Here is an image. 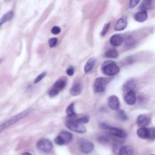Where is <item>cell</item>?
Wrapping results in <instances>:
<instances>
[{
	"label": "cell",
	"mask_w": 155,
	"mask_h": 155,
	"mask_svg": "<svg viewBox=\"0 0 155 155\" xmlns=\"http://www.w3.org/2000/svg\"><path fill=\"white\" fill-rule=\"evenodd\" d=\"M29 113H30V110H28L24 111L13 116L8 120H6L5 122H4L2 124H1L0 125V133L2 131H3L4 130H5L6 128L10 127V126L15 124L19 120L27 117L28 115L29 114Z\"/></svg>",
	"instance_id": "1"
},
{
	"label": "cell",
	"mask_w": 155,
	"mask_h": 155,
	"mask_svg": "<svg viewBox=\"0 0 155 155\" xmlns=\"http://www.w3.org/2000/svg\"><path fill=\"white\" fill-rule=\"evenodd\" d=\"M22 155H32L31 154H30V153H27V152H26V153H24Z\"/></svg>",
	"instance_id": "38"
},
{
	"label": "cell",
	"mask_w": 155,
	"mask_h": 155,
	"mask_svg": "<svg viewBox=\"0 0 155 155\" xmlns=\"http://www.w3.org/2000/svg\"><path fill=\"white\" fill-rule=\"evenodd\" d=\"M137 136L141 139H148V128L142 127L137 130Z\"/></svg>",
	"instance_id": "20"
},
{
	"label": "cell",
	"mask_w": 155,
	"mask_h": 155,
	"mask_svg": "<svg viewBox=\"0 0 155 155\" xmlns=\"http://www.w3.org/2000/svg\"><path fill=\"white\" fill-rule=\"evenodd\" d=\"M148 139L151 140L155 139V127L148 128Z\"/></svg>",
	"instance_id": "25"
},
{
	"label": "cell",
	"mask_w": 155,
	"mask_h": 155,
	"mask_svg": "<svg viewBox=\"0 0 155 155\" xmlns=\"http://www.w3.org/2000/svg\"><path fill=\"white\" fill-rule=\"evenodd\" d=\"M108 105L112 110H117L120 107V102L117 96L115 95L111 96L108 100Z\"/></svg>",
	"instance_id": "7"
},
{
	"label": "cell",
	"mask_w": 155,
	"mask_h": 155,
	"mask_svg": "<svg viewBox=\"0 0 155 155\" xmlns=\"http://www.w3.org/2000/svg\"><path fill=\"white\" fill-rule=\"evenodd\" d=\"M124 41L123 37L119 34H114L112 35L110 39V44L113 46H119Z\"/></svg>",
	"instance_id": "11"
},
{
	"label": "cell",
	"mask_w": 155,
	"mask_h": 155,
	"mask_svg": "<svg viewBox=\"0 0 155 155\" xmlns=\"http://www.w3.org/2000/svg\"><path fill=\"white\" fill-rule=\"evenodd\" d=\"M109 130L111 134L113 135L114 136L120 137V138L125 137L127 136V133L122 129L116 128V127H110Z\"/></svg>",
	"instance_id": "10"
},
{
	"label": "cell",
	"mask_w": 155,
	"mask_h": 155,
	"mask_svg": "<svg viewBox=\"0 0 155 155\" xmlns=\"http://www.w3.org/2000/svg\"><path fill=\"white\" fill-rule=\"evenodd\" d=\"M136 86V82L133 79H130L124 85V90H125L126 92L130 91H133V89Z\"/></svg>",
	"instance_id": "17"
},
{
	"label": "cell",
	"mask_w": 155,
	"mask_h": 155,
	"mask_svg": "<svg viewBox=\"0 0 155 155\" xmlns=\"http://www.w3.org/2000/svg\"><path fill=\"white\" fill-rule=\"evenodd\" d=\"M117 117L121 120H126L128 119V117H127V114H125V113L123 110L119 111V112L117 113Z\"/></svg>",
	"instance_id": "26"
},
{
	"label": "cell",
	"mask_w": 155,
	"mask_h": 155,
	"mask_svg": "<svg viewBox=\"0 0 155 155\" xmlns=\"http://www.w3.org/2000/svg\"><path fill=\"white\" fill-rule=\"evenodd\" d=\"M107 81L105 78L99 77L96 78L94 82L93 88L96 93H101L105 91Z\"/></svg>",
	"instance_id": "5"
},
{
	"label": "cell",
	"mask_w": 155,
	"mask_h": 155,
	"mask_svg": "<svg viewBox=\"0 0 155 155\" xmlns=\"http://www.w3.org/2000/svg\"><path fill=\"white\" fill-rule=\"evenodd\" d=\"M100 127H101V128H102V129H108V130H109L110 128V126H108V125H107L106 124H104V123L101 124Z\"/></svg>",
	"instance_id": "37"
},
{
	"label": "cell",
	"mask_w": 155,
	"mask_h": 155,
	"mask_svg": "<svg viewBox=\"0 0 155 155\" xmlns=\"http://www.w3.org/2000/svg\"><path fill=\"white\" fill-rule=\"evenodd\" d=\"M127 25V20L125 18H120L114 25V29L117 31H121L124 30Z\"/></svg>",
	"instance_id": "13"
},
{
	"label": "cell",
	"mask_w": 155,
	"mask_h": 155,
	"mask_svg": "<svg viewBox=\"0 0 155 155\" xmlns=\"http://www.w3.org/2000/svg\"><path fill=\"white\" fill-rule=\"evenodd\" d=\"M96 62V59L94 58H90L86 63L85 67H84V71L85 73H87L89 71H90L92 68H93L94 64Z\"/></svg>",
	"instance_id": "19"
},
{
	"label": "cell",
	"mask_w": 155,
	"mask_h": 155,
	"mask_svg": "<svg viewBox=\"0 0 155 155\" xmlns=\"http://www.w3.org/2000/svg\"><path fill=\"white\" fill-rule=\"evenodd\" d=\"M1 61H2V60L0 59V64H1Z\"/></svg>",
	"instance_id": "39"
},
{
	"label": "cell",
	"mask_w": 155,
	"mask_h": 155,
	"mask_svg": "<svg viewBox=\"0 0 155 155\" xmlns=\"http://www.w3.org/2000/svg\"><path fill=\"white\" fill-rule=\"evenodd\" d=\"M150 122V119L148 117L144 114L139 115L136 119V124L140 127H146Z\"/></svg>",
	"instance_id": "9"
},
{
	"label": "cell",
	"mask_w": 155,
	"mask_h": 155,
	"mask_svg": "<svg viewBox=\"0 0 155 155\" xmlns=\"http://www.w3.org/2000/svg\"><path fill=\"white\" fill-rule=\"evenodd\" d=\"M118 51L116 49H110L105 53V56L110 58H116L118 56Z\"/></svg>",
	"instance_id": "23"
},
{
	"label": "cell",
	"mask_w": 155,
	"mask_h": 155,
	"mask_svg": "<svg viewBox=\"0 0 155 155\" xmlns=\"http://www.w3.org/2000/svg\"><path fill=\"white\" fill-rule=\"evenodd\" d=\"M98 142L101 143H106L109 142V139L105 136H101L98 137Z\"/></svg>",
	"instance_id": "29"
},
{
	"label": "cell",
	"mask_w": 155,
	"mask_h": 155,
	"mask_svg": "<svg viewBox=\"0 0 155 155\" xmlns=\"http://www.w3.org/2000/svg\"><path fill=\"white\" fill-rule=\"evenodd\" d=\"M81 151L85 154H88L91 153L94 149V145L90 142H83L80 147Z\"/></svg>",
	"instance_id": "12"
},
{
	"label": "cell",
	"mask_w": 155,
	"mask_h": 155,
	"mask_svg": "<svg viewBox=\"0 0 155 155\" xmlns=\"http://www.w3.org/2000/svg\"><path fill=\"white\" fill-rule=\"evenodd\" d=\"M119 155H133V148L128 145L122 146L120 148L119 151Z\"/></svg>",
	"instance_id": "16"
},
{
	"label": "cell",
	"mask_w": 155,
	"mask_h": 155,
	"mask_svg": "<svg viewBox=\"0 0 155 155\" xmlns=\"http://www.w3.org/2000/svg\"><path fill=\"white\" fill-rule=\"evenodd\" d=\"M66 113L68 116H69L71 118H74L76 117V114L75 113L74 110V104L71 103L70 104L66 110Z\"/></svg>",
	"instance_id": "22"
},
{
	"label": "cell",
	"mask_w": 155,
	"mask_h": 155,
	"mask_svg": "<svg viewBox=\"0 0 155 155\" xmlns=\"http://www.w3.org/2000/svg\"><path fill=\"white\" fill-rule=\"evenodd\" d=\"M66 85V81L64 80V79H60L59 80H58L53 85V87L55 89L58 90L59 91L61 90H62L65 86Z\"/></svg>",
	"instance_id": "21"
},
{
	"label": "cell",
	"mask_w": 155,
	"mask_h": 155,
	"mask_svg": "<svg viewBox=\"0 0 155 155\" xmlns=\"http://www.w3.org/2000/svg\"><path fill=\"white\" fill-rule=\"evenodd\" d=\"M102 71L104 74L107 76H115L119 73L120 68L114 62L107 61L103 63Z\"/></svg>",
	"instance_id": "2"
},
{
	"label": "cell",
	"mask_w": 155,
	"mask_h": 155,
	"mask_svg": "<svg viewBox=\"0 0 155 155\" xmlns=\"http://www.w3.org/2000/svg\"><path fill=\"white\" fill-rule=\"evenodd\" d=\"M57 42H58V39L57 38H50L48 41V44H49V46L50 47H54L56 44H57Z\"/></svg>",
	"instance_id": "31"
},
{
	"label": "cell",
	"mask_w": 155,
	"mask_h": 155,
	"mask_svg": "<svg viewBox=\"0 0 155 155\" xmlns=\"http://www.w3.org/2000/svg\"><path fill=\"white\" fill-rule=\"evenodd\" d=\"M124 100L125 102L130 105H134L136 102V96L134 91H130L126 92L124 96Z\"/></svg>",
	"instance_id": "8"
},
{
	"label": "cell",
	"mask_w": 155,
	"mask_h": 155,
	"mask_svg": "<svg viewBox=\"0 0 155 155\" xmlns=\"http://www.w3.org/2000/svg\"><path fill=\"white\" fill-rule=\"evenodd\" d=\"M139 2V1H136V0H133V1H130V8H134V7H136L137 5V4Z\"/></svg>",
	"instance_id": "35"
},
{
	"label": "cell",
	"mask_w": 155,
	"mask_h": 155,
	"mask_svg": "<svg viewBox=\"0 0 155 155\" xmlns=\"http://www.w3.org/2000/svg\"><path fill=\"white\" fill-rule=\"evenodd\" d=\"M13 16V12L12 11H9L5 13L0 19V26L4 24L5 22L10 21Z\"/></svg>",
	"instance_id": "18"
},
{
	"label": "cell",
	"mask_w": 155,
	"mask_h": 155,
	"mask_svg": "<svg viewBox=\"0 0 155 155\" xmlns=\"http://www.w3.org/2000/svg\"><path fill=\"white\" fill-rule=\"evenodd\" d=\"M53 144L48 139H43L39 140L37 143V147L38 149L44 152H49L53 148Z\"/></svg>",
	"instance_id": "6"
},
{
	"label": "cell",
	"mask_w": 155,
	"mask_h": 155,
	"mask_svg": "<svg viewBox=\"0 0 155 155\" xmlns=\"http://www.w3.org/2000/svg\"><path fill=\"white\" fill-rule=\"evenodd\" d=\"M147 17H148L147 12L140 10V12H138L135 14L134 19L139 22H143L147 20Z\"/></svg>",
	"instance_id": "15"
},
{
	"label": "cell",
	"mask_w": 155,
	"mask_h": 155,
	"mask_svg": "<svg viewBox=\"0 0 155 155\" xmlns=\"http://www.w3.org/2000/svg\"><path fill=\"white\" fill-rule=\"evenodd\" d=\"M134 39L132 36H128L125 41V45H127V47H130L132 46L134 44Z\"/></svg>",
	"instance_id": "27"
},
{
	"label": "cell",
	"mask_w": 155,
	"mask_h": 155,
	"mask_svg": "<svg viewBox=\"0 0 155 155\" xmlns=\"http://www.w3.org/2000/svg\"><path fill=\"white\" fill-rule=\"evenodd\" d=\"M45 74H46V73H45V72H43V73H41L39 75H38V76L36 78V79H35L34 84H37V83H38L39 81H41L44 78V76H45Z\"/></svg>",
	"instance_id": "32"
},
{
	"label": "cell",
	"mask_w": 155,
	"mask_h": 155,
	"mask_svg": "<svg viewBox=\"0 0 155 155\" xmlns=\"http://www.w3.org/2000/svg\"><path fill=\"white\" fill-rule=\"evenodd\" d=\"M51 33L54 35H58L61 32V28L58 26H54L51 30Z\"/></svg>",
	"instance_id": "34"
},
{
	"label": "cell",
	"mask_w": 155,
	"mask_h": 155,
	"mask_svg": "<svg viewBox=\"0 0 155 155\" xmlns=\"http://www.w3.org/2000/svg\"><path fill=\"white\" fill-rule=\"evenodd\" d=\"M66 73L68 75V76H72L73 74H74V68L73 67H69L67 71H66Z\"/></svg>",
	"instance_id": "36"
},
{
	"label": "cell",
	"mask_w": 155,
	"mask_h": 155,
	"mask_svg": "<svg viewBox=\"0 0 155 155\" xmlns=\"http://www.w3.org/2000/svg\"><path fill=\"white\" fill-rule=\"evenodd\" d=\"M72 139V134L68 131H63L54 139V142L59 145H63L69 143Z\"/></svg>",
	"instance_id": "4"
},
{
	"label": "cell",
	"mask_w": 155,
	"mask_h": 155,
	"mask_svg": "<svg viewBox=\"0 0 155 155\" xmlns=\"http://www.w3.org/2000/svg\"><path fill=\"white\" fill-rule=\"evenodd\" d=\"M77 120L82 124H86V123L88 122V121H89V117L88 116H84L80 118L77 119Z\"/></svg>",
	"instance_id": "28"
},
{
	"label": "cell",
	"mask_w": 155,
	"mask_h": 155,
	"mask_svg": "<svg viewBox=\"0 0 155 155\" xmlns=\"http://www.w3.org/2000/svg\"><path fill=\"white\" fill-rule=\"evenodd\" d=\"M59 92V91L58 90H56V89H55L53 87V88L50 90V91H49V96H50V97H54V96H56V95L58 94Z\"/></svg>",
	"instance_id": "33"
},
{
	"label": "cell",
	"mask_w": 155,
	"mask_h": 155,
	"mask_svg": "<svg viewBox=\"0 0 155 155\" xmlns=\"http://www.w3.org/2000/svg\"><path fill=\"white\" fill-rule=\"evenodd\" d=\"M151 5V2L150 1H143L142 2L140 8L141 11H145L147 12L148 10H149Z\"/></svg>",
	"instance_id": "24"
},
{
	"label": "cell",
	"mask_w": 155,
	"mask_h": 155,
	"mask_svg": "<svg viewBox=\"0 0 155 155\" xmlns=\"http://www.w3.org/2000/svg\"><path fill=\"white\" fill-rule=\"evenodd\" d=\"M65 125L69 130L78 133H84L86 132V128L85 126L79 123L77 119H74L73 118L67 120Z\"/></svg>",
	"instance_id": "3"
},
{
	"label": "cell",
	"mask_w": 155,
	"mask_h": 155,
	"mask_svg": "<svg viewBox=\"0 0 155 155\" xmlns=\"http://www.w3.org/2000/svg\"><path fill=\"white\" fill-rule=\"evenodd\" d=\"M82 91V85L81 82H75L71 89L70 90V93L73 96H78L79 95Z\"/></svg>",
	"instance_id": "14"
},
{
	"label": "cell",
	"mask_w": 155,
	"mask_h": 155,
	"mask_svg": "<svg viewBox=\"0 0 155 155\" xmlns=\"http://www.w3.org/2000/svg\"><path fill=\"white\" fill-rule=\"evenodd\" d=\"M110 25V23H107V24H106L104 26L103 29L102 30V31H101V36H104V35H105V34L108 32V30H109Z\"/></svg>",
	"instance_id": "30"
}]
</instances>
